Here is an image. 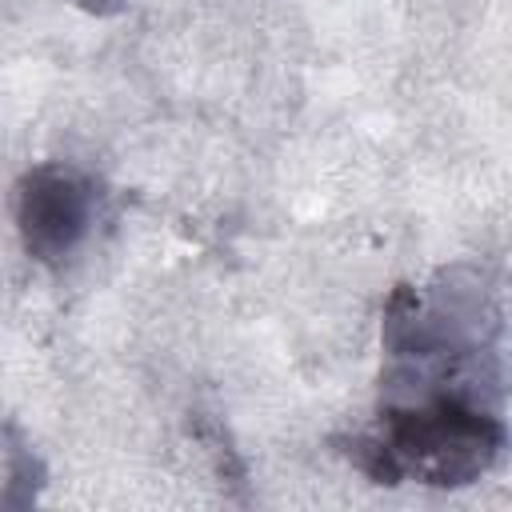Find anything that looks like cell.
<instances>
[{
    "label": "cell",
    "mask_w": 512,
    "mask_h": 512,
    "mask_svg": "<svg viewBox=\"0 0 512 512\" xmlns=\"http://www.w3.org/2000/svg\"><path fill=\"white\" fill-rule=\"evenodd\" d=\"M504 448V424L476 392L396 396L380 408V432L352 440V460L380 484H468Z\"/></svg>",
    "instance_id": "6da1fadb"
},
{
    "label": "cell",
    "mask_w": 512,
    "mask_h": 512,
    "mask_svg": "<svg viewBox=\"0 0 512 512\" xmlns=\"http://www.w3.org/2000/svg\"><path fill=\"white\" fill-rule=\"evenodd\" d=\"M96 188L68 164H40L20 180L16 228L24 252L40 264H60L92 228Z\"/></svg>",
    "instance_id": "7a4b0ae2"
},
{
    "label": "cell",
    "mask_w": 512,
    "mask_h": 512,
    "mask_svg": "<svg viewBox=\"0 0 512 512\" xmlns=\"http://www.w3.org/2000/svg\"><path fill=\"white\" fill-rule=\"evenodd\" d=\"M84 12H96V16H108V12H120L128 0H76Z\"/></svg>",
    "instance_id": "3957f363"
}]
</instances>
